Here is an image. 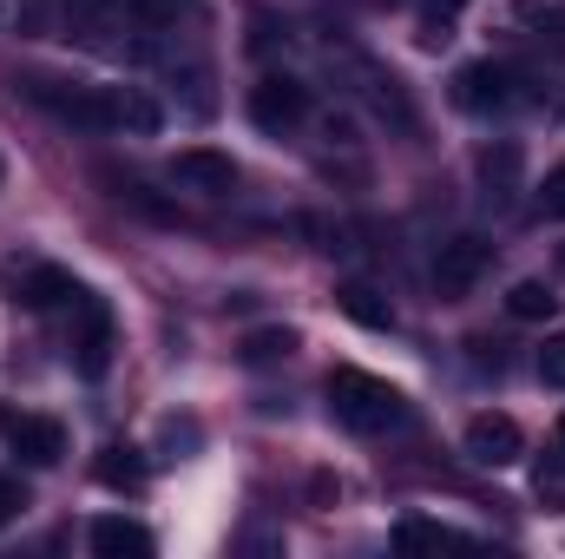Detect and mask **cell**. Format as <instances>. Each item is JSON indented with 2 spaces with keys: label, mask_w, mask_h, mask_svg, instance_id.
I'll return each mask as SVG.
<instances>
[{
  "label": "cell",
  "mask_w": 565,
  "mask_h": 559,
  "mask_svg": "<svg viewBox=\"0 0 565 559\" xmlns=\"http://www.w3.org/2000/svg\"><path fill=\"white\" fill-rule=\"evenodd\" d=\"M355 73H362V93H369L375 119H388L395 133H415V99H408V86H402L395 73H382V66H355Z\"/></svg>",
  "instance_id": "8fae6325"
},
{
  "label": "cell",
  "mask_w": 565,
  "mask_h": 559,
  "mask_svg": "<svg viewBox=\"0 0 565 559\" xmlns=\"http://www.w3.org/2000/svg\"><path fill=\"white\" fill-rule=\"evenodd\" d=\"M20 507H26V487H20V481H7V474H0V527H7V520H13V514H20Z\"/></svg>",
  "instance_id": "d4e9b609"
},
{
  "label": "cell",
  "mask_w": 565,
  "mask_h": 559,
  "mask_svg": "<svg viewBox=\"0 0 565 559\" xmlns=\"http://www.w3.org/2000/svg\"><path fill=\"white\" fill-rule=\"evenodd\" d=\"M553 309H559V296H553L540 277H526V283L507 289V316H520V323H546Z\"/></svg>",
  "instance_id": "e0dca14e"
},
{
  "label": "cell",
  "mask_w": 565,
  "mask_h": 559,
  "mask_svg": "<svg viewBox=\"0 0 565 559\" xmlns=\"http://www.w3.org/2000/svg\"><path fill=\"white\" fill-rule=\"evenodd\" d=\"M440 547H454V534L434 527V520H402L395 527V553H440Z\"/></svg>",
  "instance_id": "603a6c76"
},
{
  "label": "cell",
  "mask_w": 565,
  "mask_h": 559,
  "mask_svg": "<svg viewBox=\"0 0 565 559\" xmlns=\"http://www.w3.org/2000/svg\"><path fill=\"white\" fill-rule=\"evenodd\" d=\"M126 13L139 20L145 33H178V20L191 13V0H126Z\"/></svg>",
  "instance_id": "44dd1931"
},
{
  "label": "cell",
  "mask_w": 565,
  "mask_h": 559,
  "mask_svg": "<svg viewBox=\"0 0 565 559\" xmlns=\"http://www.w3.org/2000/svg\"><path fill=\"white\" fill-rule=\"evenodd\" d=\"M540 382L546 389H565V329L546 336V349H540Z\"/></svg>",
  "instance_id": "cb8c5ba5"
},
{
  "label": "cell",
  "mask_w": 565,
  "mask_h": 559,
  "mask_svg": "<svg viewBox=\"0 0 565 559\" xmlns=\"http://www.w3.org/2000/svg\"><path fill=\"white\" fill-rule=\"evenodd\" d=\"M520 99H526V93H520V73H513L507 60H473V66L454 73V106L473 113V119L507 113V106H520Z\"/></svg>",
  "instance_id": "3957f363"
},
{
  "label": "cell",
  "mask_w": 565,
  "mask_h": 559,
  "mask_svg": "<svg viewBox=\"0 0 565 559\" xmlns=\"http://www.w3.org/2000/svg\"><path fill=\"white\" fill-rule=\"evenodd\" d=\"M335 303H342V316H355V323H369V329H388V323H395V309H388V296H382L375 283H342Z\"/></svg>",
  "instance_id": "5bb4252c"
},
{
  "label": "cell",
  "mask_w": 565,
  "mask_h": 559,
  "mask_svg": "<svg viewBox=\"0 0 565 559\" xmlns=\"http://www.w3.org/2000/svg\"><path fill=\"white\" fill-rule=\"evenodd\" d=\"M559 447H565V415H559Z\"/></svg>",
  "instance_id": "83f0119b"
},
{
  "label": "cell",
  "mask_w": 565,
  "mask_h": 559,
  "mask_svg": "<svg viewBox=\"0 0 565 559\" xmlns=\"http://www.w3.org/2000/svg\"><path fill=\"white\" fill-rule=\"evenodd\" d=\"M540 204H546V218H565V165L546 178V191H540Z\"/></svg>",
  "instance_id": "484cf974"
},
{
  "label": "cell",
  "mask_w": 565,
  "mask_h": 559,
  "mask_svg": "<svg viewBox=\"0 0 565 559\" xmlns=\"http://www.w3.org/2000/svg\"><path fill=\"white\" fill-rule=\"evenodd\" d=\"M559 264H565V251H559Z\"/></svg>",
  "instance_id": "4dcf8cb0"
},
{
  "label": "cell",
  "mask_w": 565,
  "mask_h": 559,
  "mask_svg": "<svg viewBox=\"0 0 565 559\" xmlns=\"http://www.w3.org/2000/svg\"><path fill=\"white\" fill-rule=\"evenodd\" d=\"M309 113H316V93H309L296 73H264V80L250 86V119H257V133H270V139L296 133Z\"/></svg>",
  "instance_id": "7a4b0ae2"
},
{
  "label": "cell",
  "mask_w": 565,
  "mask_h": 559,
  "mask_svg": "<svg viewBox=\"0 0 565 559\" xmlns=\"http://www.w3.org/2000/svg\"><path fill=\"white\" fill-rule=\"evenodd\" d=\"M520 447H526V434H520L513 415H473L467 421V461L473 467H513Z\"/></svg>",
  "instance_id": "52a82bcc"
},
{
  "label": "cell",
  "mask_w": 565,
  "mask_h": 559,
  "mask_svg": "<svg viewBox=\"0 0 565 559\" xmlns=\"http://www.w3.org/2000/svg\"><path fill=\"white\" fill-rule=\"evenodd\" d=\"M119 0H73L66 7V20H73V33L86 40V46H113V33H119Z\"/></svg>",
  "instance_id": "4fadbf2b"
},
{
  "label": "cell",
  "mask_w": 565,
  "mask_h": 559,
  "mask_svg": "<svg viewBox=\"0 0 565 559\" xmlns=\"http://www.w3.org/2000/svg\"><path fill=\"white\" fill-rule=\"evenodd\" d=\"M73 296H79V283L66 277V271H33L26 289H20L26 309H53V303H73Z\"/></svg>",
  "instance_id": "ac0fdd59"
},
{
  "label": "cell",
  "mask_w": 565,
  "mask_h": 559,
  "mask_svg": "<svg viewBox=\"0 0 565 559\" xmlns=\"http://www.w3.org/2000/svg\"><path fill=\"white\" fill-rule=\"evenodd\" d=\"M7 441H13V454L26 467H60V454H66V428L46 421V415H20L7 428Z\"/></svg>",
  "instance_id": "9c48e42d"
},
{
  "label": "cell",
  "mask_w": 565,
  "mask_h": 559,
  "mask_svg": "<svg viewBox=\"0 0 565 559\" xmlns=\"http://www.w3.org/2000/svg\"><path fill=\"white\" fill-rule=\"evenodd\" d=\"M322 139L329 145H355V119H335V113H329V119H322Z\"/></svg>",
  "instance_id": "4316f807"
},
{
  "label": "cell",
  "mask_w": 565,
  "mask_h": 559,
  "mask_svg": "<svg viewBox=\"0 0 565 559\" xmlns=\"http://www.w3.org/2000/svg\"><path fill=\"white\" fill-rule=\"evenodd\" d=\"M73 309H79V329H73V362H79V376H106V362H113V309L99 303V296H73Z\"/></svg>",
  "instance_id": "8992f818"
},
{
  "label": "cell",
  "mask_w": 565,
  "mask_h": 559,
  "mask_svg": "<svg viewBox=\"0 0 565 559\" xmlns=\"http://www.w3.org/2000/svg\"><path fill=\"white\" fill-rule=\"evenodd\" d=\"M282 356H296V329H250V336H244V362H250V369L282 362Z\"/></svg>",
  "instance_id": "7402d4cb"
},
{
  "label": "cell",
  "mask_w": 565,
  "mask_h": 559,
  "mask_svg": "<svg viewBox=\"0 0 565 559\" xmlns=\"http://www.w3.org/2000/svg\"><path fill=\"white\" fill-rule=\"evenodd\" d=\"M178 99H184L191 119H211V113H217V93H211V66H204V60L178 66Z\"/></svg>",
  "instance_id": "9a60e30c"
},
{
  "label": "cell",
  "mask_w": 565,
  "mask_h": 559,
  "mask_svg": "<svg viewBox=\"0 0 565 559\" xmlns=\"http://www.w3.org/2000/svg\"><path fill=\"white\" fill-rule=\"evenodd\" d=\"M460 7H467V0H422V33H415V40H422L427 53H440V46L454 40V13H460Z\"/></svg>",
  "instance_id": "d6986e66"
},
{
  "label": "cell",
  "mask_w": 565,
  "mask_h": 559,
  "mask_svg": "<svg viewBox=\"0 0 565 559\" xmlns=\"http://www.w3.org/2000/svg\"><path fill=\"white\" fill-rule=\"evenodd\" d=\"M151 534H145L139 520H126V514H106V520H93V553L99 559H151Z\"/></svg>",
  "instance_id": "7c38bea8"
},
{
  "label": "cell",
  "mask_w": 565,
  "mask_h": 559,
  "mask_svg": "<svg viewBox=\"0 0 565 559\" xmlns=\"http://www.w3.org/2000/svg\"><path fill=\"white\" fill-rule=\"evenodd\" d=\"M329 415L342 428H355V434H388V428L408 421V402H402L395 382H382L369 369H335L329 376Z\"/></svg>",
  "instance_id": "6da1fadb"
},
{
  "label": "cell",
  "mask_w": 565,
  "mask_h": 559,
  "mask_svg": "<svg viewBox=\"0 0 565 559\" xmlns=\"http://www.w3.org/2000/svg\"><path fill=\"white\" fill-rule=\"evenodd\" d=\"M487 271H493V244H480V238H447V244L434 251V289H440L447 303L467 296Z\"/></svg>",
  "instance_id": "5b68a950"
},
{
  "label": "cell",
  "mask_w": 565,
  "mask_h": 559,
  "mask_svg": "<svg viewBox=\"0 0 565 559\" xmlns=\"http://www.w3.org/2000/svg\"><path fill=\"white\" fill-rule=\"evenodd\" d=\"M375 7H395V0H375Z\"/></svg>",
  "instance_id": "f1b7e54d"
},
{
  "label": "cell",
  "mask_w": 565,
  "mask_h": 559,
  "mask_svg": "<svg viewBox=\"0 0 565 559\" xmlns=\"http://www.w3.org/2000/svg\"><path fill=\"white\" fill-rule=\"evenodd\" d=\"M99 481H106V487H126V494H132V487H145L139 447H106V454H99Z\"/></svg>",
  "instance_id": "ffe728a7"
},
{
  "label": "cell",
  "mask_w": 565,
  "mask_h": 559,
  "mask_svg": "<svg viewBox=\"0 0 565 559\" xmlns=\"http://www.w3.org/2000/svg\"><path fill=\"white\" fill-rule=\"evenodd\" d=\"M0 178H7V165H0Z\"/></svg>",
  "instance_id": "f546056e"
},
{
  "label": "cell",
  "mask_w": 565,
  "mask_h": 559,
  "mask_svg": "<svg viewBox=\"0 0 565 559\" xmlns=\"http://www.w3.org/2000/svg\"><path fill=\"white\" fill-rule=\"evenodd\" d=\"M46 113H60L66 126H79V133H113L119 126V99L113 93H99V86H60V80H33L26 86Z\"/></svg>",
  "instance_id": "277c9868"
},
{
  "label": "cell",
  "mask_w": 565,
  "mask_h": 559,
  "mask_svg": "<svg viewBox=\"0 0 565 559\" xmlns=\"http://www.w3.org/2000/svg\"><path fill=\"white\" fill-rule=\"evenodd\" d=\"M520 145L513 139H493L480 145V158H473V171H480V184H487V204H513V191H520Z\"/></svg>",
  "instance_id": "30bf717a"
},
{
  "label": "cell",
  "mask_w": 565,
  "mask_h": 559,
  "mask_svg": "<svg viewBox=\"0 0 565 559\" xmlns=\"http://www.w3.org/2000/svg\"><path fill=\"white\" fill-rule=\"evenodd\" d=\"M171 178H178L184 191H204V198H231V191H237V165H231L224 151H211V145L178 151V158H171Z\"/></svg>",
  "instance_id": "ba28073f"
},
{
  "label": "cell",
  "mask_w": 565,
  "mask_h": 559,
  "mask_svg": "<svg viewBox=\"0 0 565 559\" xmlns=\"http://www.w3.org/2000/svg\"><path fill=\"white\" fill-rule=\"evenodd\" d=\"M113 99H119V126H126V133L151 139V133L164 126V106H158L151 93H139V86H126V93H113Z\"/></svg>",
  "instance_id": "2e32d148"
}]
</instances>
